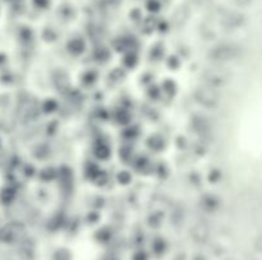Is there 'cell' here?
Here are the masks:
<instances>
[{
	"instance_id": "obj_1",
	"label": "cell",
	"mask_w": 262,
	"mask_h": 260,
	"mask_svg": "<svg viewBox=\"0 0 262 260\" xmlns=\"http://www.w3.org/2000/svg\"><path fill=\"white\" fill-rule=\"evenodd\" d=\"M242 54L241 47L237 43H219L215 47L211 49L209 56L210 60L213 61L214 64L218 65H225L228 63L237 60Z\"/></svg>"
},
{
	"instance_id": "obj_2",
	"label": "cell",
	"mask_w": 262,
	"mask_h": 260,
	"mask_svg": "<svg viewBox=\"0 0 262 260\" xmlns=\"http://www.w3.org/2000/svg\"><path fill=\"white\" fill-rule=\"evenodd\" d=\"M194 101L197 102L200 106L205 107V109H216L220 104V93L219 89L214 88L207 84H202L198 86L193 92Z\"/></svg>"
},
{
	"instance_id": "obj_3",
	"label": "cell",
	"mask_w": 262,
	"mask_h": 260,
	"mask_svg": "<svg viewBox=\"0 0 262 260\" xmlns=\"http://www.w3.org/2000/svg\"><path fill=\"white\" fill-rule=\"evenodd\" d=\"M224 65H218L216 67L207 68L204 73V83L207 86H211L214 88L219 89L220 87L225 86L230 80V74L226 71Z\"/></svg>"
},
{
	"instance_id": "obj_4",
	"label": "cell",
	"mask_w": 262,
	"mask_h": 260,
	"mask_svg": "<svg viewBox=\"0 0 262 260\" xmlns=\"http://www.w3.org/2000/svg\"><path fill=\"white\" fill-rule=\"evenodd\" d=\"M17 236H18V231H17L14 224L4 227V228L0 231V240L4 242H12L13 240H16Z\"/></svg>"
}]
</instances>
